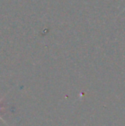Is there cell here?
I'll return each instance as SVG.
<instances>
[{"mask_svg": "<svg viewBox=\"0 0 125 126\" xmlns=\"http://www.w3.org/2000/svg\"><path fill=\"white\" fill-rule=\"evenodd\" d=\"M124 10H125V7H124V10H122V12H124ZM122 12H121V13H122Z\"/></svg>", "mask_w": 125, "mask_h": 126, "instance_id": "obj_1", "label": "cell"}, {"mask_svg": "<svg viewBox=\"0 0 125 126\" xmlns=\"http://www.w3.org/2000/svg\"><path fill=\"white\" fill-rule=\"evenodd\" d=\"M0 110H1V107H0Z\"/></svg>", "mask_w": 125, "mask_h": 126, "instance_id": "obj_2", "label": "cell"}]
</instances>
